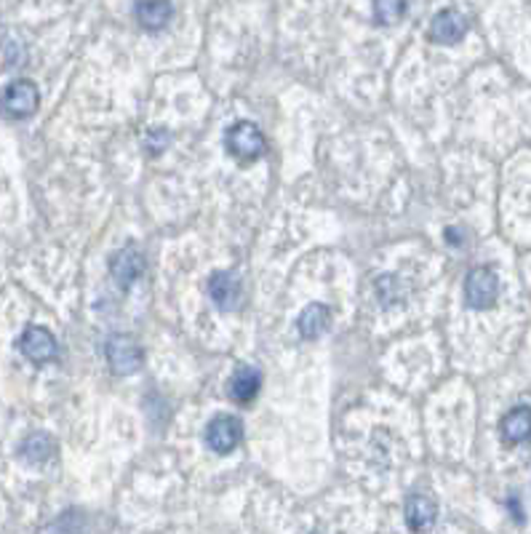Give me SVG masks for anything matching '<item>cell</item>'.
<instances>
[{
  "instance_id": "obj_1",
  "label": "cell",
  "mask_w": 531,
  "mask_h": 534,
  "mask_svg": "<svg viewBox=\"0 0 531 534\" xmlns=\"http://www.w3.org/2000/svg\"><path fill=\"white\" fill-rule=\"evenodd\" d=\"M40 104V94H37V86L27 78H19V80H11L3 94H0V110L3 115L14 118V121H25L30 118Z\"/></svg>"
},
{
  "instance_id": "obj_2",
  "label": "cell",
  "mask_w": 531,
  "mask_h": 534,
  "mask_svg": "<svg viewBox=\"0 0 531 534\" xmlns=\"http://www.w3.org/2000/svg\"><path fill=\"white\" fill-rule=\"evenodd\" d=\"M225 147H228V153L233 158H238V161H257L265 153L267 144L257 123L238 121L225 134Z\"/></svg>"
},
{
  "instance_id": "obj_3",
  "label": "cell",
  "mask_w": 531,
  "mask_h": 534,
  "mask_svg": "<svg viewBox=\"0 0 531 534\" xmlns=\"http://www.w3.org/2000/svg\"><path fill=\"white\" fill-rule=\"evenodd\" d=\"M104 356H107V364L110 368L118 374V377H129L136 374L144 356H142V347L139 342L133 339L132 334H112L104 345Z\"/></svg>"
},
{
  "instance_id": "obj_4",
  "label": "cell",
  "mask_w": 531,
  "mask_h": 534,
  "mask_svg": "<svg viewBox=\"0 0 531 534\" xmlns=\"http://www.w3.org/2000/svg\"><path fill=\"white\" fill-rule=\"evenodd\" d=\"M499 297V278L489 267H473L465 278V300L473 310H486Z\"/></svg>"
},
{
  "instance_id": "obj_5",
  "label": "cell",
  "mask_w": 531,
  "mask_h": 534,
  "mask_svg": "<svg viewBox=\"0 0 531 534\" xmlns=\"http://www.w3.org/2000/svg\"><path fill=\"white\" fill-rule=\"evenodd\" d=\"M243 438V425L233 414H219L206 425V446L217 454H230Z\"/></svg>"
},
{
  "instance_id": "obj_6",
  "label": "cell",
  "mask_w": 531,
  "mask_h": 534,
  "mask_svg": "<svg viewBox=\"0 0 531 534\" xmlns=\"http://www.w3.org/2000/svg\"><path fill=\"white\" fill-rule=\"evenodd\" d=\"M19 350L27 361L33 364H48L57 358V336L48 332L46 326H27L25 334L19 336Z\"/></svg>"
},
{
  "instance_id": "obj_7",
  "label": "cell",
  "mask_w": 531,
  "mask_h": 534,
  "mask_svg": "<svg viewBox=\"0 0 531 534\" xmlns=\"http://www.w3.org/2000/svg\"><path fill=\"white\" fill-rule=\"evenodd\" d=\"M467 16L457 8H443L432 16L430 22V40L441 46H454L467 35Z\"/></svg>"
},
{
  "instance_id": "obj_8",
  "label": "cell",
  "mask_w": 531,
  "mask_h": 534,
  "mask_svg": "<svg viewBox=\"0 0 531 534\" xmlns=\"http://www.w3.org/2000/svg\"><path fill=\"white\" fill-rule=\"evenodd\" d=\"M144 272V257L133 249V246H123L121 251L112 254L110 260V275L118 281V286L129 289L133 286Z\"/></svg>"
},
{
  "instance_id": "obj_9",
  "label": "cell",
  "mask_w": 531,
  "mask_h": 534,
  "mask_svg": "<svg viewBox=\"0 0 531 534\" xmlns=\"http://www.w3.org/2000/svg\"><path fill=\"white\" fill-rule=\"evenodd\" d=\"M133 14H136V22L144 30L158 33V30H164L168 22L174 19V5L168 0H139Z\"/></svg>"
},
{
  "instance_id": "obj_10",
  "label": "cell",
  "mask_w": 531,
  "mask_h": 534,
  "mask_svg": "<svg viewBox=\"0 0 531 534\" xmlns=\"http://www.w3.org/2000/svg\"><path fill=\"white\" fill-rule=\"evenodd\" d=\"M208 297L214 300L217 307L233 310L240 300V281L235 272H214L208 278Z\"/></svg>"
},
{
  "instance_id": "obj_11",
  "label": "cell",
  "mask_w": 531,
  "mask_h": 534,
  "mask_svg": "<svg viewBox=\"0 0 531 534\" xmlns=\"http://www.w3.org/2000/svg\"><path fill=\"white\" fill-rule=\"evenodd\" d=\"M262 388V374L254 367H238L228 382V393L235 403H249V400L257 399Z\"/></svg>"
},
{
  "instance_id": "obj_12",
  "label": "cell",
  "mask_w": 531,
  "mask_h": 534,
  "mask_svg": "<svg viewBox=\"0 0 531 534\" xmlns=\"http://www.w3.org/2000/svg\"><path fill=\"white\" fill-rule=\"evenodd\" d=\"M332 324V310L324 302H313L302 310V315L297 318V329L304 339H318L324 336L326 329Z\"/></svg>"
},
{
  "instance_id": "obj_13",
  "label": "cell",
  "mask_w": 531,
  "mask_h": 534,
  "mask_svg": "<svg viewBox=\"0 0 531 534\" xmlns=\"http://www.w3.org/2000/svg\"><path fill=\"white\" fill-rule=\"evenodd\" d=\"M499 431L504 443H524L531 438V409L529 406H515L507 411L499 422Z\"/></svg>"
},
{
  "instance_id": "obj_14",
  "label": "cell",
  "mask_w": 531,
  "mask_h": 534,
  "mask_svg": "<svg viewBox=\"0 0 531 534\" xmlns=\"http://www.w3.org/2000/svg\"><path fill=\"white\" fill-rule=\"evenodd\" d=\"M435 516H438V505L428 495H419L417 492V495H411L406 500V521H409V529H414V532L428 529V527H432Z\"/></svg>"
},
{
  "instance_id": "obj_15",
  "label": "cell",
  "mask_w": 531,
  "mask_h": 534,
  "mask_svg": "<svg viewBox=\"0 0 531 534\" xmlns=\"http://www.w3.org/2000/svg\"><path fill=\"white\" fill-rule=\"evenodd\" d=\"M57 452V443H54V438L48 433H43V431H37V433H30L25 441H22V446H19V454H22V460H27V463H33V465H40V463H46L51 454Z\"/></svg>"
},
{
  "instance_id": "obj_16",
  "label": "cell",
  "mask_w": 531,
  "mask_h": 534,
  "mask_svg": "<svg viewBox=\"0 0 531 534\" xmlns=\"http://www.w3.org/2000/svg\"><path fill=\"white\" fill-rule=\"evenodd\" d=\"M406 14V0H374V19L382 27L396 25Z\"/></svg>"
},
{
  "instance_id": "obj_17",
  "label": "cell",
  "mask_w": 531,
  "mask_h": 534,
  "mask_svg": "<svg viewBox=\"0 0 531 534\" xmlns=\"http://www.w3.org/2000/svg\"><path fill=\"white\" fill-rule=\"evenodd\" d=\"M377 297L382 304H396L403 300V283H400L398 275H382L377 278Z\"/></svg>"
},
{
  "instance_id": "obj_18",
  "label": "cell",
  "mask_w": 531,
  "mask_h": 534,
  "mask_svg": "<svg viewBox=\"0 0 531 534\" xmlns=\"http://www.w3.org/2000/svg\"><path fill=\"white\" fill-rule=\"evenodd\" d=\"M168 134L164 132V129H153V132H147V136H144V147L153 153V155H158V153H164L168 147Z\"/></svg>"
}]
</instances>
